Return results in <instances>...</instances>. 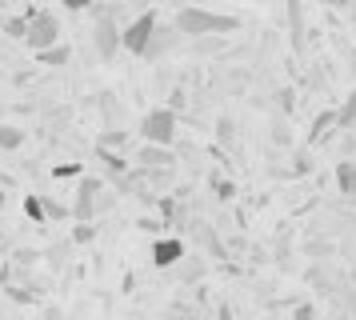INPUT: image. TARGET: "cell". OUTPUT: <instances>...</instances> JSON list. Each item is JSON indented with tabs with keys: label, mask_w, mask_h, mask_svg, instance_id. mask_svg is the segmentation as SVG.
Listing matches in <instances>:
<instances>
[{
	"label": "cell",
	"mask_w": 356,
	"mask_h": 320,
	"mask_svg": "<svg viewBox=\"0 0 356 320\" xmlns=\"http://www.w3.org/2000/svg\"><path fill=\"white\" fill-rule=\"evenodd\" d=\"M172 29L188 40H204V36H228V32H241V16H220L209 13V8H196V4H184L177 16H172Z\"/></svg>",
	"instance_id": "cell-1"
},
{
	"label": "cell",
	"mask_w": 356,
	"mask_h": 320,
	"mask_svg": "<svg viewBox=\"0 0 356 320\" xmlns=\"http://www.w3.org/2000/svg\"><path fill=\"white\" fill-rule=\"evenodd\" d=\"M24 45L40 52V48L60 45V16L52 8H29V32H24Z\"/></svg>",
	"instance_id": "cell-2"
},
{
	"label": "cell",
	"mask_w": 356,
	"mask_h": 320,
	"mask_svg": "<svg viewBox=\"0 0 356 320\" xmlns=\"http://www.w3.org/2000/svg\"><path fill=\"white\" fill-rule=\"evenodd\" d=\"M88 13L97 16V24H92V48L100 52V61H113L116 52H120V24H116L113 13L100 8V4H92Z\"/></svg>",
	"instance_id": "cell-3"
},
{
	"label": "cell",
	"mask_w": 356,
	"mask_h": 320,
	"mask_svg": "<svg viewBox=\"0 0 356 320\" xmlns=\"http://www.w3.org/2000/svg\"><path fill=\"white\" fill-rule=\"evenodd\" d=\"M140 136H145V144H164V148H172V144H177V112L172 109L145 112V120H140Z\"/></svg>",
	"instance_id": "cell-4"
},
{
	"label": "cell",
	"mask_w": 356,
	"mask_h": 320,
	"mask_svg": "<svg viewBox=\"0 0 356 320\" xmlns=\"http://www.w3.org/2000/svg\"><path fill=\"white\" fill-rule=\"evenodd\" d=\"M161 20H156V13L148 8V13L140 16H132L129 24L120 29V48L124 52H132V56H145V48H148V36H152V29H156Z\"/></svg>",
	"instance_id": "cell-5"
},
{
	"label": "cell",
	"mask_w": 356,
	"mask_h": 320,
	"mask_svg": "<svg viewBox=\"0 0 356 320\" xmlns=\"http://www.w3.org/2000/svg\"><path fill=\"white\" fill-rule=\"evenodd\" d=\"M100 192H104V180H100V176H81V184H76V205H72V216H76V221H97Z\"/></svg>",
	"instance_id": "cell-6"
},
{
	"label": "cell",
	"mask_w": 356,
	"mask_h": 320,
	"mask_svg": "<svg viewBox=\"0 0 356 320\" xmlns=\"http://www.w3.org/2000/svg\"><path fill=\"white\" fill-rule=\"evenodd\" d=\"M132 164H136V168H172V164H177V152L164 148V144H140L136 157H132Z\"/></svg>",
	"instance_id": "cell-7"
},
{
	"label": "cell",
	"mask_w": 356,
	"mask_h": 320,
	"mask_svg": "<svg viewBox=\"0 0 356 320\" xmlns=\"http://www.w3.org/2000/svg\"><path fill=\"white\" fill-rule=\"evenodd\" d=\"M184 36H180L172 24H156L152 29V36H148V48H145V61H156V56H164V52H172V48L180 45Z\"/></svg>",
	"instance_id": "cell-8"
},
{
	"label": "cell",
	"mask_w": 356,
	"mask_h": 320,
	"mask_svg": "<svg viewBox=\"0 0 356 320\" xmlns=\"http://www.w3.org/2000/svg\"><path fill=\"white\" fill-rule=\"evenodd\" d=\"M184 253H188V248H184L180 237H156V244H152V264H156V269H172Z\"/></svg>",
	"instance_id": "cell-9"
},
{
	"label": "cell",
	"mask_w": 356,
	"mask_h": 320,
	"mask_svg": "<svg viewBox=\"0 0 356 320\" xmlns=\"http://www.w3.org/2000/svg\"><path fill=\"white\" fill-rule=\"evenodd\" d=\"M337 192L356 200V160H340L337 164Z\"/></svg>",
	"instance_id": "cell-10"
},
{
	"label": "cell",
	"mask_w": 356,
	"mask_h": 320,
	"mask_svg": "<svg viewBox=\"0 0 356 320\" xmlns=\"http://www.w3.org/2000/svg\"><path fill=\"white\" fill-rule=\"evenodd\" d=\"M68 56H72V48L68 45H52V48H40V52H36V64H44V68H60V64H68Z\"/></svg>",
	"instance_id": "cell-11"
},
{
	"label": "cell",
	"mask_w": 356,
	"mask_h": 320,
	"mask_svg": "<svg viewBox=\"0 0 356 320\" xmlns=\"http://www.w3.org/2000/svg\"><path fill=\"white\" fill-rule=\"evenodd\" d=\"M20 144H24V128L0 120V152H17Z\"/></svg>",
	"instance_id": "cell-12"
},
{
	"label": "cell",
	"mask_w": 356,
	"mask_h": 320,
	"mask_svg": "<svg viewBox=\"0 0 356 320\" xmlns=\"http://www.w3.org/2000/svg\"><path fill=\"white\" fill-rule=\"evenodd\" d=\"M0 32H4L8 40H24V32H29V13L4 16V20H0Z\"/></svg>",
	"instance_id": "cell-13"
},
{
	"label": "cell",
	"mask_w": 356,
	"mask_h": 320,
	"mask_svg": "<svg viewBox=\"0 0 356 320\" xmlns=\"http://www.w3.org/2000/svg\"><path fill=\"white\" fill-rule=\"evenodd\" d=\"M337 125V109H328V112H321L316 120H312V128H308V144H316V141H324L328 136V128Z\"/></svg>",
	"instance_id": "cell-14"
},
{
	"label": "cell",
	"mask_w": 356,
	"mask_h": 320,
	"mask_svg": "<svg viewBox=\"0 0 356 320\" xmlns=\"http://www.w3.org/2000/svg\"><path fill=\"white\" fill-rule=\"evenodd\" d=\"M289 24H292V45L305 48V16H300V0H289Z\"/></svg>",
	"instance_id": "cell-15"
},
{
	"label": "cell",
	"mask_w": 356,
	"mask_h": 320,
	"mask_svg": "<svg viewBox=\"0 0 356 320\" xmlns=\"http://www.w3.org/2000/svg\"><path fill=\"white\" fill-rule=\"evenodd\" d=\"M337 128H344V132H348V128H356V88L344 96V104L337 109Z\"/></svg>",
	"instance_id": "cell-16"
},
{
	"label": "cell",
	"mask_w": 356,
	"mask_h": 320,
	"mask_svg": "<svg viewBox=\"0 0 356 320\" xmlns=\"http://www.w3.org/2000/svg\"><path fill=\"white\" fill-rule=\"evenodd\" d=\"M129 141L132 136L124 132V128H108V132H100V148H104V152H120Z\"/></svg>",
	"instance_id": "cell-17"
},
{
	"label": "cell",
	"mask_w": 356,
	"mask_h": 320,
	"mask_svg": "<svg viewBox=\"0 0 356 320\" xmlns=\"http://www.w3.org/2000/svg\"><path fill=\"white\" fill-rule=\"evenodd\" d=\"M100 160H104V168H108L113 176H124V173L132 168V160L120 157V152H104V148H100Z\"/></svg>",
	"instance_id": "cell-18"
},
{
	"label": "cell",
	"mask_w": 356,
	"mask_h": 320,
	"mask_svg": "<svg viewBox=\"0 0 356 320\" xmlns=\"http://www.w3.org/2000/svg\"><path fill=\"white\" fill-rule=\"evenodd\" d=\"M24 216H29V221H36V224L49 221V216H44V200H40L36 192H29V196H24Z\"/></svg>",
	"instance_id": "cell-19"
},
{
	"label": "cell",
	"mask_w": 356,
	"mask_h": 320,
	"mask_svg": "<svg viewBox=\"0 0 356 320\" xmlns=\"http://www.w3.org/2000/svg\"><path fill=\"white\" fill-rule=\"evenodd\" d=\"M172 269H177L180 276H184V280H196V276H204V264H200V260H188V253L180 256Z\"/></svg>",
	"instance_id": "cell-20"
},
{
	"label": "cell",
	"mask_w": 356,
	"mask_h": 320,
	"mask_svg": "<svg viewBox=\"0 0 356 320\" xmlns=\"http://www.w3.org/2000/svg\"><path fill=\"white\" fill-rule=\"evenodd\" d=\"M40 200H44V216L49 221H68V208L60 200H52V196H40Z\"/></svg>",
	"instance_id": "cell-21"
},
{
	"label": "cell",
	"mask_w": 356,
	"mask_h": 320,
	"mask_svg": "<svg viewBox=\"0 0 356 320\" xmlns=\"http://www.w3.org/2000/svg\"><path fill=\"white\" fill-rule=\"evenodd\" d=\"M81 173H84L81 160H68V164H56V168H52V176H56V180H68V176H81Z\"/></svg>",
	"instance_id": "cell-22"
},
{
	"label": "cell",
	"mask_w": 356,
	"mask_h": 320,
	"mask_svg": "<svg viewBox=\"0 0 356 320\" xmlns=\"http://www.w3.org/2000/svg\"><path fill=\"white\" fill-rule=\"evenodd\" d=\"M212 189H216V196H220V200H232V196H236V184H232V180H225V176H212Z\"/></svg>",
	"instance_id": "cell-23"
},
{
	"label": "cell",
	"mask_w": 356,
	"mask_h": 320,
	"mask_svg": "<svg viewBox=\"0 0 356 320\" xmlns=\"http://www.w3.org/2000/svg\"><path fill=\"white\" fill-rule=\"evenodd\" d=\"M92 237H97V228H92L88 221H81V228H72V240H76V244H88Z\"/></svg>",
	"instance_id": "cell-24"
},
{
	"label": "cell",
	"mask_w": 356,
	"mask_h": 320,
	"mask_svg": "<svg viewBox=\"0 0 356 320\" xmlns=\"http://www.w3.org/2000/svg\"><path fill=\"white\" fill-rule=\"evenodd\" d=\"M136 224H140L145 232H161V237H164V228H168V224H164V221H156V216H140Z\"/></svg>",
	"instance_id": "cell-25"
},
{
	"label": "cell",
	"mask_w": 356,
	"mask_h": 320,
	"mask_svg": "<svg viewBox=\"0 0 356 320\" xmlns=\"http://www.w3.org/2000/svg\"><path fill=\"white\" fill-rule=\"evenodd\" d=\"M60 4H65L68 13H88V8H92L97 0H60Z\"/></svg>",
	"instance_id": "cell-26"
},
{
	"label": "cell",
	"mask_w": 356,
	"mask_h": 320,
	"mask_svg": "<svg viewBox=\"0 0 356 320\" xmlns=\"http://www.w3.org/2000/svg\"><path fill=\"white\" fill-rule=\"evenodd\" d=\"M292 320H316V308H312V304H296Z\"/></svg>",
	"instance_id": "cell-27"
},
{
	"label": "cell",
	"mask_w": 356,
	"mask_h": 320,
	"mask_svg": "<svg viewBox=\"0 0 356 320\" xmlns=\"http://www.w3.org/2000/svg\"><path fill=\"white\" fill-rule=\"evenodd\" d=\"M44 320H65V308H56V304H49V308H44Z\"/></svg>",
	"instance_id": "cell-28"
},
{
	"label": "cell",
	"mask_w": 356,
	"mask_h": 320,
	"mask_svg": "<svg viewBox=\"0 0 356 320\" xmlns=\"http://www.w3.org/2000/svg\"><path fill=\"white\" fill-rule=\"evenodd\" d=\"M316 4H324V8H348L353 0H316Z\"/></svg>",
	"instance_id": "cell-29"
},
{
	"label": "cell",
	"mask_w": 356,
	"mask_h": 320,
	"mask_svg": "<svg viewBox=\"0 0 356 320\" xmlns=\"http://www.w3.org/2000/svg\"><path fill=\"white\" fill-rule=\"evenodd\" d=\"M220 141H232V120H220Z\"/></svg>",
	"instance_id": "cell-30"
},
{
	"label": "cell",
	"mask_w": 356,
	"mask_h": 320,
	"mask_svg": "<svg viewBox=\"0 0 356 320\" xmlns=\"http://www.w3.org/2000/svg\"><path fill=\"white\" fill-rule=\"evenodd\" d=\"M0 212H4V192H0Z\"/></svg>",
	"instance_id": "cell-31"
},
{
	"label": "cell",
	"mask_w": 356,
	"mask_h": 320,
	"mask_svg": "<svg viewBox=\"0 0 356 320\" xmlns=\"http://www.w3.org/2000/svg\"><path fill=\"white\" fill-rule=\"evenodd\" d=\"M108 4H120V0H108Z\"/></svg>",
	"instance_id": "cell-32"
}]
</instances>
